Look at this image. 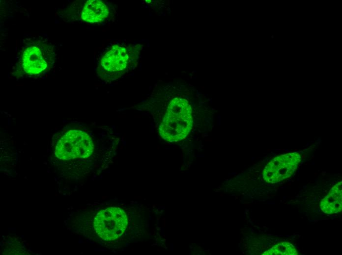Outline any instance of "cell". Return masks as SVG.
<instances>
[{"label":"cell","mask_w":342,"mask_h":255,"mask_svg":"<svg viewBox=\"0 0 342 255\" xmlns=\"http://www.w3.org/2000/svg\"><path fill=\"white\" fill-rule=\"evenodd\" d=\"M55 52L53 44L41 36L24 40L18 57L17 65L23 72L29 75H39L54 65Z\"/></svg>","instance_id":"obj_1"},{"label":"cell","mask_w":342,"mask_h":255,"mask_svg":"<svg viewBox=\"0 0 342 255\" xmlns=\"http://www.w3.org/2000/svg\"><path fill=\"white\" fill-rule=\"evenodd\" d=\"M193 125L192 108L188 101L176 98L168 105L159 127V133L165 140L177 142L184 139Z\"/></svg>","instance_id":"obj_2"},{"label":"cell","mask_w":342,"mask_h":255,"mask_svg":"<svg viewBox=\"0 0 342 255\" xmlns=\"http://www.w3.org/2000/svg\"><path fill=\"white\" fill-rule=\"evenodd\" d=\"M93 149L92 139L87 133L73 129L66 132L58 140L55 154L63 160L84 158L91 155Z\"/></svg>","instance_id":"obj_3"},{"label":"cell","mask_w":342,"mask_h":255,"mask_svg":"<svg viewBox=\"0 0 342 255\" xmlns=\"http://www.w3.org/2000/svg\"><path fill=\"white\" fill-rule=\"evenodd\" d=\"M128 224L125 212L118 207H108L100 211L95 216L93 226L97 234L106 241L114 240L120 237Z\"/></svg>","instance_id":"obj_4"},{"label":"cell","mask_w":342,"mask_h":255,"mask_svg":"<svg viewBox=\"0 0 342 255\" xmlns=\"http://www.w3.org/2000/svg\"><path fill=\"white\" fill-rule=\"evenodd\" d=\"M301 156L297 153L279 155L270 161L265 167L263 178L266 182L273 183L289 178L295 171L301 161Z\"/></svg>","instance_id":"obj_5"},{"label":"cell","mask_w":342,"mask_h":255,"mask_svg":"<svg viewBox=\"0 0 342 255\" xmlns=\"http://www.w3.org/2000/svg\"><path fill=\"white\" fill-rule=\"evenodd\" d=\"M128 58L126 49L115 45L102 56L99 63L100 71L105 76L120 73L126 68Z\"/></svg>","instance_id":"obj_6"},{"label":"cell","mask_w":342,"mask_h":255,"mask_svg":"<svg viewBox=\"0 0 342 255\" xmlns=\"http://www.w3.org/2000/svg\"><path fill=\"white\" fill-rule=\"evenodd\" d=\"M109 14V9L103 1L88 0L84 4L81 17L87 23H100L108 17Z\"/></svg>","instance_id":"obj_7"},{"label":"cell","mask_w":342,"mask_h":255,"mask_svg":"<svg viewBox=\"0 0 342 255\" xmlns=\"http://www.w3.org/2000/svg\"><path fill=\"white\" fill-rule=\"evenodd\" d=\"M329 198V195H327L325 199L327 200Z\"/></svg>","instance_id":"obj_8"},{"label":"cell","mask_w":342,"mask_h":255,"mask_svg":"<svg viewBox=\"0 0 342 255\" xmlns=\"http://www.w3.org/2000/svg\"><path fill=\"white\" fill-rule=\"evenodd\" d=\"M279 254H281V255H283V252H282V251H281H281H279Z\"/></svg>","instance_id":"obj_9"},{"label":"cell","mask_w":342,"mask_h":255,"mask_svg":"<svg viewBox=\"0 0 342 255\" xmlns=\"http://www.w3.org/2000/svg\"><path fill=\"white\" fill-rule=\"evenodd\" d=\"M286 253H287V251H286L283 252V255H285V254L286 255Z\"/></svg>","instance_id":"obj_10"},{"label":"cell","mask_w":342,"mask_h":255,"mask_svg":"<svg viewBox=\"0 0 342 255\" xmlns=\"http://www.w3.org/2000/svg\"><path fill=\"white\" fill-rule=\"evenodd\" d=\"M334 189H335V188L334 187L331 188V191H333L334 190Z\"/></svg>","instance_id":"obj_11"},{"label":"cell","mask_w":342,"mask_h":255,"mask_svg":"<svg viewBox=\"0 0 342 255\" xmlns=\"http://www.w3.org/2000/svg\"><path fill=\"white\" fill-rule=\"evenodd\" d=\"M275 253V250L272 251V253Z\"/></svg>","instance_id":"obj_12"},{"label":"cell","mask_w":342,"mask_h":255,"mask_svg":"<svg viewBox=\"0 0 342 255\" xmlns=\"http://www.w3.org/2000/svg\"><path fill=\"white\" fill-rule=\"evenodd\" d=\"M321 209V210H322V211L324 210V209H323L322 207Z\"/></svg>","instance_id":"obj_13"}]
</instances>
